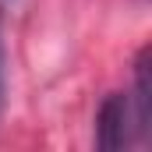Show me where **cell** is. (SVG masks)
<instances>
[{
  "label": "cell",
  "instance_id": "obj_1",
  "mask_svg": "<svg viewBox=\"0 0 152 152\" xmlns=\"http://www.w3.org/2000/svg\"><path fill=\"white\" fill-rule=\"evenodd\" d=\"M134 142V113L124 92H110L96 113V145L103 152H120Z\"/></svg>",
  "mask_w": 152,
  "mask_h": 152
},
{
  "label": "cell",
  "instance_id": "obj_2",
  "mask_svg": "<svg viewBox=\"0 0 152 152\" xmlns=\"http://www.w3.org/2000/svg\"><path fill=\"white\" fill-rule=\"evenodd\" d=\"M149 57L152 50L142 46L138 50V60H134V96L131 99V113H134V131H138V142H149L152 138V78H149Z\"/></svg>",
  "mask_w": 152,
  "mask_h": 152
},
{
  "label": "cell",
  "instance_id": "obj_3",
  "mask_svg": "<svg viewBox=\"0 0 152 152\" xmlns=\"http://www.w3.org/2000/svg\"><path fill=\"white\" fill-rule=\"evenodd\" d=\"M4 99H7V67H4V39H0V110H4Z\"/></svg>",
  "mask_w": 152,
  "mask_h": 152
}]
</instances>
